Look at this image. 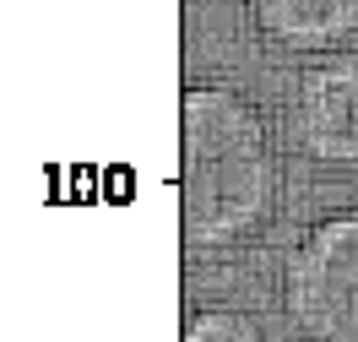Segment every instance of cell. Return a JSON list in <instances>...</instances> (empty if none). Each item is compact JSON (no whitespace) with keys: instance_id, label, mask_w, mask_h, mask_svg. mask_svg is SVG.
I'll return each instance as SVG.
<instances>
[{"instance_id":"cell-1","label":"cell","mask_w":358,"mask_h":342,"mask_svg":"<svg viewBox=\"0 0 358 342\" xmlns=\"http://www.w3.org/2000/svg\"><path fill=\"white\" fill-rule=\"evenodd\" d=\"M277 196L266 120L217 82L179 92V223L190 250H223L261 228Z\"/></svg>"},{"instance_id":"cell-2","label":"cell","mask_w":358,"mask_h":342,"mask_svg":"<svg viewBox=\"0 0 358 342\" xmlns=\"http://www.w3.org/2000/svg\"><path fill=\"white\" fill-rule=\"evenodd\" d=\"M282 310L304 342H358V206L299 234L282 261Z\"/></svg>"},{"instance_id":"cell-3","label":"cell","mask_w":358,"mask_h":342,"mask_svg":"<svg viewBox=\"0 0 358 342\" xmlns=\"http://www.w3.org/2000/svg\"><path fill=\"white\" fill-rule=\"evenodd\" d=\"M293 141L315 163H358V55H326L293 82Z\"/></svg>"},{"instance_id":"cell-4","label":"cell","mask_w":358,"mask_h":342,"mask_svg":"<svg viewBox=\"0 0 358 342\" xmlns=\"http://www.w3.org/2000/svg\"><path fill=\"white\" fill-rule=\"evenodd\" d=\"M250 22L282 49H336L358 33V0H250Z\"/></svg>"},{"instance_id":"cell-5","label":"cell","mask_w":358,"mask_h":342,"mask_svg":"<svg viewBox=\"0 0 358 342\" xmlns=\"http://www.w3.org/2000/svg\"><path fill=\"white\" fill-rule=\"evenodd\" d=\"M179 342H261V332H255V320H250V315L212 304V310H196V315L185 320Z\"/></svg>"}]
</instances>
